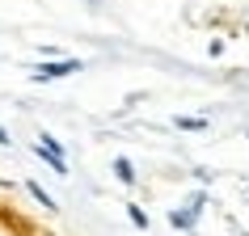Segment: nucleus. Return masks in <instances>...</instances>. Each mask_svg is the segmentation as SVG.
<instances>
[{
	"label": "nucleus",
	"mask_w": 249,
	"mask_h": 236,
	"mask_svg": "<svg viewBox=\"0 0 249 236\" xmlns=\"http://www.w3.org/2000/svg\"><path fill=\"white\" fill-rule=\"evenodd\" d=\"M26 190H30V194H34V198H38V202H42V207H47V211H55V198L47 194V190H42L38 182H26Z\"/></svg>",
	"instance_id": "nucleus-5"
},
{
	"label": "nucleus",
	"mask_w": 249,
	"mask_h": 236,
	"mask_svg": "<svg viewBox=\"0 0 249 236\" xmlns=\"http://www.w3.org/2000/svg\"><path fill=\"white\" fill-rule=\"evenodd\" d=\"M34 156H42L55 173H59V177H68V156H64V144H59L55 135H47V131L38 135V148H34Z\"/></svg>",
	"instance_id": "nucleus-1"
},
{
	"label": "nucleus",
	"mask_w": 249,
	"mask_h": 236,
	"mask_svg": "<svg viewBox=\"0 0 249 236\" xmlns=\"http://www.w3.org/2000/svg\"><path fill=\"white\" fill-rule=\"evenodd\" d=\"M0 148H9V131L4 127H0Z\"/></svg>",
	"instance_id": "nucleus-9"
},
{
	"label": "nucleus",
	"mask_w": 249,
	"mask_h": 236,
	"mask_svg": "<svg viewBox=\"0 0 249 236\" xmlns=\"http://www.w3.org/2000/svg\"><path fill=\"white\" fill-rule=\"evenodd\" d=\"M169 223H173V228H178V232H195V228H198V219H195V215H190V211H182V207H178V211H173V215H169Z\"/></svg>",
	"instance_id": "nucleus-4"
},
{
	"label": "nucleus",
	"mask_w": 249,
	"mask_h": 236,
	"mask_svg": "<svg viewBox=\"0 0 249 236\" xmlns=\"http://www.w3.org/2000/svg\"><path fill=\"white\" fill-rule=\"evenodd\" d=\"M182 131H207V118H178Z\"/></svg>",
	"instance_id": "nucleus-7"
},
{
	"label": "nucleus",
	"mask_w": 249,
	"mask_h": 236,
	"mask_svg": "<svg viewBox=\"0 0 249 236\" xmlns=\"http://www.w3.org/2000/svg\"><path fill=\"white\" fill-rule=\"evenodd\" d=\"M203 207H207V194H190V198H186V207H182V211H190V215L198 219V211H203Z\"/></svg>",
	"instance_id": "nucleus-6"
},
{
	"label": "nucleus",
	"mask_w": 249,
	"mask_h": 236,
	"mask_svg": "<svg viewBox=\"0 0 249 236\" xmlns=\"http://www.w3.org/2000/svg\"><path fill=\"white\" fill-rule=\"evenodd\" d=\"M80 67H85L80 59H51V64H38L30 76L38 80V84H47V80H59V76H76Z\"/></svg>",
	"instance_id": "nucleus-2"
},
{
	"label": "nucleus",
	"mask_w": 249,
	"mask_h": 236,
	"mask_svg": "<svg viewBox=\"0 0 249 236\" xmlns=\"http://www.w3.org/2000/svg\"><path fill=\"white\" fill-rule=\"evenodd\" d=\"M127 215H131V223H135V228H148V215H144V211H140V207H135V202H131V207H127Z\"/></svg>",
	"instance_id": "nucleus-8"
},
{
	"label": "nucleus",
	"mask_w": 249,
	"mask_h": 236,
	"mask_svg": "<svg viewBox=\"0 0 249 236\" xmlns=\"http://www.w3.org/2000/svg\"><path fill=\"white\" fill-rule=\"evenodd\" d=\"M114 177H118L123 185H135V165H131L127 156H114Z\"/></svg>",
	"instance_id": "nucleus-3"
}]
</instances>
